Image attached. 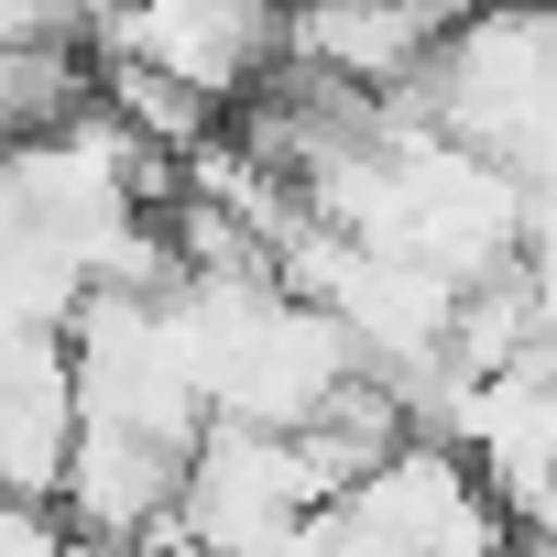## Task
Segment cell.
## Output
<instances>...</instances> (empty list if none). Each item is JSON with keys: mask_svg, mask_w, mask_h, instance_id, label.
I'll list each match as a JSON object with an SVG mask.
<instances>
[{"mask_svg": "<svg viewBox=\"0 0 557 557\" xmlns=\"http://www.w3.org/2000/svg\"><path fill=\"white\" fill-rule=\"evenodd\" d=\"M77 448V372L55 329H0V492L12 503H55Z\"/></svg>", "mask_w": 557, "mask_h": 557, "instance_id": "cell-4", "label": "cell"}, {"mask_svg": "<svg viewBox=\"0 0 557 557\" xmlns=\"http://www.w3.org/2000/svg\"><path fill=\"white\" fill-rule=\"evenodd\" d=\"M448 0H285V34H273V66L329 77L350 99H394L437 66L448 45Z\"/></svg>", "mask_w": 557, "mask_h": 557, "instance_id": "cell-3", "label": "cell"}, {"mask_svg": "<svg viewBox=\"0 0 557 557\" xmlns=\"http://www.w3.org/2000/svg\"><path fill=\"white\" fill-rule=\"evenodd\" d=\"M339 535L361 546V557H503V503H492V481L459 459V448H437V437H405L383 470H361L350 492H339Z\"/></svg>", "mask_w": 557, "mask_h": 557, "instance_id": "cell-2", "label": "cell"}, {"mask_svg": "<svg viewBox=\"0 0 557 557\" xmlns=\"http://www.w3.org/2000/svg\"><path fill=\"white\" fill-rule=\"evenodd\" d=\"M273 34H285V0H110L88 23V55L99 66H153V77H175L186 99H208L230 121L273 77Z\"/></svg>", "mask_w": 557, "mask_h": 557, "instance_id": "cell-1", "label": "cell"}]
</instances>
